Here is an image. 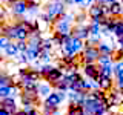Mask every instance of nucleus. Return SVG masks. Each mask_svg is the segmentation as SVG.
I'll use <instances>...</instances> for the list:
<instances>
[{"label":"nucleus","instance_id":"1","mask_svg":"<svg viewBox=\"0 0 123 115\" xmlns=\"http://www.w3.org/2000/svg\"><path fill=\"white\" fill-rule=\"evenodd\" d=\"M72 20H75V15L71 12H65L62 17L54 23V32L57 34H69L72 32Z\"/></svg>","mask_w":123,"mask_h":115},{"label":"nucleus","instance_id":"2","mask_svg":"<svg viewBox=\"0 0 123 115\" xmlns=\"http://www.w3.org/2000/svg\"><path fill=\"white\" fill-rule=\"evenodd\" d=\"M83 49H85V41L74 35L71 37V40L68 43L60 46V51L63 55H79L80 52H83Z\"/></svg>","mask_w":123,"mask_h":115},{"label":"nucleus","instance_id":"3","mask_svg":"<svg viewBox=\"0 0 123 115\" xmlns=\"http://www.w3.org/2000/svg\"><path fill=\"white\" fill-rule=\"evenodd\" d=\"M102 55L98 51V46L97 45H91L89 41H85V49L82 52V63L83 64H88V63H97L98 57Z\"/></svg>","mask_w":123,"mask_h":115},{"label":"nucleus","instance_id":"4","mask_svg":"<svg viewBox=\"0 0 123 115\" xmlns=\"http://www.w3.org/2000/svg\"><path fill=\"white\" fill-rule=\"evenodd\" d=\"M65 5L66 3L65 2H59V0H54V2L48 3V6H46V12H48L54 20H59V18L66 12V9H65Z\"/></svg>","mask_w":123,"mask_h":115},{"label":"nucleus","instance_id":"5","mask_svg":"<svg viewBox=\"0 0 123 115\" xmlns=\"http://www.w3.org/2000/svg\"><path fill=\"white\" fill-rule=\"evenodd\" d=\"M11 12L15 17H22V15L28 14V0H17L11 5Z\"/></svg>","mask_w":123,"mask_h":115},{"label":"nucleus","instance_id":"6","mask_svg":"<svg viewBox=\"0 0 123 115\" xmlns=\"http://www.w3.org/2000/svg\"><path fill=\"white\" fill-rule=\"evenodd\" d=\"M65 97H66L65 92H62V91H52L51 94L45 98V103H46V104H51L54 107H59L60 103L65 100Z\"/></svg>","mask_w":123,"mask_h":115},{"label":"nucleus","instance_id":"7","mask_svg":"<svg viewBox=\"0 0 123 115\" xmlns=\"http://www.w3.org/2000/svg\"><path fill=\"white\" fill-rule=\"evenodd\" d=\"M72 35L80 38V40L86 41L88 38H89L91 32H89V25H85V23H79V25L75 26L74 29H72Z\"/></svg>","mask_w":123,"mask_h":115},{"label":"nucleus","instance_id":"8","mask_svg":"<svg viewBox=\"0 0 123 115\" xmlns=\"http://www.w3.org/2000/svg\"><path fill=\"white\" fill-rule=\"evenodd\" d=\"M83 75L86 78H91V80H95L97 77L100 75V66L97 63H88V64H83Z\"/></svg>","mask_w":123,"mask_h":115},{"label":"nucleus","instance_id":"9","mask_svg":"<svg viewBox=\"0 0 123 115\" xmlns=\"http://www.w3.org/2000/svg\"><path fill=\"white\" fill-rule=\"evenodd\" d=\"M88 15L91 17V20L98 18V17H105V5L94 3V5L89 6V9H88Z\"/></svg>","mask_w":123,"mask_h":115},{"label":"nucleus","instance_id":"10","mask_svg":"<svg viewBox=\"0 0 123 115\" xmlns=\"http://www.w3.org/2000/svg\"><path fill=\"white\" fill-rule=\"evenodd\" d=\"M0 106L2 107H5V109L9 112L11 115H14L15 112H17V104H15V100L12 97H6V98H3L2 101H0Z\"/></svg>","mask_w":123,"mask_h":115},{"label":"nucleus","instance_id":"11","mask_svg":"<svg viewBox=\"0 0 123 115\" xmlns=\"http://www.w3.org/2000/svg\"><path fill=\"white\" fill-rule=\"evenodd\" d=\"M95 80H97V81L100 83V89H102V91L109 92V91H112V89H114V80H112V78H109V77L98 75Z\"/></svg>","mask_w":123,"mask_h":115},{"label":"nucleus","instance_id":"12","mask_svg":"<svg viewBox=\"0 0 123 115\" xmlns=\"http://www.w3.org/2000/svg\"><path fill=\"white\" fill-rule=\"evenodd\" d=\"M63 69H62V68H59V66H57V68H54L52 69V71L51 72H49V74L48 75H46V81H48V83H55V81H59V80H62V78H63Z\"/></svg>","mask_w":123,"mask_h":115},{"label":"nucleus","instance_id":"13","mask_svg":"<svg viewBox=\"0 0 123 115\" xmlns=\"http://www.w3.org/2000/svg\"><path fill=\"white\" fill-rule=\"evenodd\" d=\"M17 32H18V26L15 25H3V34L6 37H9L11 40H17Z\"/></svg>","mask_w":123,"mask_h":115},{"label":"nucleus","instance_id":"14","mask_svg":"<svg viewBox=\"0 0 123 115\" xmlns=\"http://www.w3.org/2000/svg\"><path fill=\"white\" fill-rule=\"evenodd\" d=\"M97 46H98V51H100V54H102V55H112V54H114L112 45L106 43V41H100Z\"/></svg>","mask_w":123,"mask_h":115},{"label":"nucleus","instance_id":"15","mask_svg":"<svg viewBox=\"0 0 123 115\" xmlns=\"http://www.w3.org/2000/svg\"><path fill=\"white\" fill-rule=\"evenodd\" d=\"M5 54H6V57H9V58H15V57L20 54V51H18V48H17V43H11L5 49Z\"/></svg>","mask_w":123,"mask_h":115},{"label":"nucleus","instance_id":"16","mask_svg":"<svg viewBox=\"0 0 123 115\" xmlns=\"http://www.w3.org/2000/svg\"><path fill=\"white\" fill-rule=\"evenodd\" d=\"M109 9H111V14H112V15H122V12H123V3L120 2V0H117V2H114V3L109 5Z\"/></svg>","mask_w":123,"mask_h":115},{"label":"nucleus","instance_id":"17","mask_svg":"<svg viewBox=\"0 0 123 115\" xmlns=\"http://www.w3.org/2000/svg\"><path fill=\"white\" fill-rule=\"evenodd\" d=\"M52 92V84L51 83H45V84H38V95L42 97H48L49 94Z\"/></svg>","mask_w":123,"mask_h":115},{"label":"nucleus","instance_id":"18","mask_svg":"<svg viewBox=\"0 0 123 115\" xmlns=\"http://www.w3.org/2000/svg\"><path fill=\"white\" fill-rule=\"evenodd\" d=\"M100 75L103 77H114V64H106V66H100Z\"/></svg>","mask_w":123,"mask_h":115},{"label":"nucleus","instance_id":"19","mask_svg":"<svg viewBox=\"0 0 123 115\" xmlns=\"http://www.w3.org/2000/svg\"><path fill=\"white\" fill-rule=\"evenodd\" d=\"M112 61H114L112 55H100L97 60V64L98 66H106V64H114Z\"/></svg>","mask_w":123,"mask_h":115},{"label":"nucleus","instance_id":"20","mask_svg":"<svg viewBox=\"0 0 123 115\" xmlns=\"http://www.w3.org/2000/svg\"><path fill=\"white\" fill-rule=\"evenodd\" d=\"M52 69H54V66H51L49 63H45L42 68H37V71H38V74L42 75V78H46V75H48Z\"/></svg>","mask_w":123,"mask_h":115},{"label":"nucleus","instance_id":"21","mask_svg":"<svg viewBox=\"0 0 123 115\" xmlns=\"http://www.w3.org/2000/svg\"><path fill=\"white\" fill-rule=\"evenodd\" d=\"M89 32H91V35H102V25L92 22L89 25Z\"/></svg>","mask_w":123,"mask_h":115},{"label":"nucleus","instance_id":"22","mask_svg":"<svg viewBox=\"0 0 123 115\" xmlns=\"http://www.w3.org/2000/svg\"><path fill=\"white\" fill-rule=\"evenodd\" d=\"M28 12L32 15L38 14V2L37 0H28Z\"/></svg>","mask_w":123,"mask_h":115},{"label":"nucleus","instance_id":"23","mask_svg":"<svg viewBox=\"0 0 123 115\" xmlns=\"http://www.w3.org/2000/svg\"><path fill=\"white\" fill-rule=\"evenodd\" d=\"M6 84H14V78L8 74L0 72V86H6Z\"/></svg>","mask_w":123,"mask_h":115},{"label":"nucleus","instance_id":"24","mask_svg":"<svg viewBox=\"0 0 123 115\" xmlns=\"http://www.w3.org/2000/svg\"><path fill=\"white\" fill-rule=\"evenodd\" d=\"M52 87H54V89H57V91H62V92L69 91V86L63 81V78L59 80V81H55V83H52Z\"/></svg>","mask_w":123,"mask_h":115},{"label":"nucleus","instance_id":"25","mask_svg":"<svg viewBox=\"0 0 123 115\" xmlns=\"http://www.w3.org/2000/svg\"><path fill=\"white\" fill-rule=\"evenodd\" d=\"M40 52L42 51H36V49H28L26 54L29 57V61H38L40 60Z\"/></svg>","mask_w":123,"mask_h":115},{"label":"nucleus","instance_id":"26","mask_svg":"<svg viewBox=\"0 0 123 115\" xmlns=\"http://www.w3.org/2000/svg\"><path fill=\"white\" fill-rule=\"evenodd\" d=\"M114 77H123V60L115 61L114 64Z\"/></svg>","mask_w":123,"mask_h":115},{"label":"nucleus","instance_id":"27","mask_svg":"<svg viewBox=\"0 0 123 115\" xmlns=\"http://www.w3.org/2000/svg\"><path fill=\"white\" fill-rule=\"evenodd\" d=\"M52 48H54L52 38H43V41H42V49H45V51H51V52H52Z\"/></svg>","mask_w":123,"mask_h":115},{"label":"nucleus","instance_id":"28","mask_svg":"<svg viewBox=\"0 0 123 115\" xmlns=\"http://www.w3.org/2000/svg\"><path fill=\"white\" fill-rule=\"evenodd\" d=\"M11 43H12V41H11L9 37H6L5 34H2V35H0V48H2L3 51H5V49H6Z\"/></svg>","mask_w":123,"mask_h":115},{"label":"nucleus","instance_id":"29","mask_svg":"<svg viewBox=\"0 0 123 115\" xmlns=\"http://www.w3.org/2000/svg\"><path fill=\"white\" fill-rule=\"evenodd\" d=\"M14 60L17 61V63H20V64H23V63L26 64V63L29 61V57H28V54H26V52H20V54H18V55L15 57Z\"/></svg>","mask_w":123,"mask_h":115},{"label":"nucleus","instance_id":"30","mask_svg":"<svg viewBox=\"0 0 123 115\" xmlns=\"http://www.w3.org/2000/svg\"><path fill=\"white\" fill-rule=\"evenodd\" d=\"M57 109H59V107H54V106H51V104H46V103H43V107H42V114H49V115H52Z\"/></svg>","mask_w":123,"mask_h":115},{"label":"nucleus","instance_id":"31","mask_svg":"<svg viewBox=\"0 0 123 115\" xmlns=\"http://www.w3.org/2000/svg\"><path fill=\"white\" fill-rule=\"evenodd\" d=\"M80 84H82V91H85V92H89V91H92V80L89 78V81L88 80H82L80 81Z\"/></svg>","mask_w":123,"mask_h":115},{"label":"nucleus","instance_id":"32","mask_svg":"<svg viewBox=\"0 0 123 115\" xmlns=\"http://www.w3.org/2000/svg\"><path fill=\"white\" fill-rule=\"evenodd\" d=\"M112 58H114L115 61H122V60H123V46H122V48H117V49L114 51Z\"/></svg>","mask_w":123,"mask_h":115},{"label":"nucleus","instance_id":"33","mask_svg":"<svg viewBox=\"0 0 123 115\" xmlns=\"http://www.w3.org/2000/svg\"><path fill=\"white\" fill-rule=\"evenodd\" d=\"M17 48L20 52L28 51V40H17Z\"/></svg>","mask_w":123,"mask_h":115},{"label":"nucleus","instance_id":"34","mask_svg":"<svg viewBox=\"0 0 123 115\" xmlns=\"http://www.w3.org/2000/svg\"><path fill=\"white\" fill-rule=\"evenodd\" d=\"M114 35L115 37H122L123 35V22L118 23L117 26H114Z\"/></svg>","mask_w":123,"mask_h":115},{"label":"nucleus","instance_id":"35","mask_svg":"<svg viewBox=\"0 0 123 115\" xmlns=\"http://www.w3.org/2000/svg\"><path fill=\"white\" fill-rule=\"evenodd\" d=\"M100 38H102V35H89L88 41H89L91 45H98L100 43Z\"/></svg>","mask_w":123,"mask_h":115},{"label":"nucleus","instance_id":"36","mask_svg":"<svg viewBox=\"0 0 123 115\" xmlns=\"http://www.w3.org/2000/svg\"><path fill=\"white\" fill-rule=\"evenodd\" d=\"M69 91H82V84H80V81L72 83L71 86H69Z\"/></svg>","mask_w":123,"mask_h":115},{"label":"nucleus","instance_id":"37","mask_svg":"<svg viewBox=\"0 0 123 115\" xmlns=\"http://www.w3.org/2000/svg\"><path fill=\"white\" fill-rule=\"evenodd\" d=\"M5 17H6V9H5V6L0 3V22H2Z\"/></svg>","mask_w":123,"mask_h":115},{"label":"nucleus","instance_id":"38","mask_svg":"<svg viewBox=\"0 0 123 115\" xmlns=\"http://www.w3.org/2000/svg\"><path fill=\"white\" fill-rule=\"evenodd\" d=\"M117 2V0H97V3H100V5H105V6H109L111 3Z\"/></svg>","mask_w":123,"mask_h":115},{"label":"nucleus","instance_id":"39","mask_svg":"<svg viewBox=\"0 0 123 115\" xmlns=\"http://www.w3.org/2000/svg\"><path fill=\"white\" fill-rule=\"evenodd\" d=\"M94 3H97V0H83V5H85V6H88V8L92 6Z\"/></svg>","mask_w":123,"mask_h":115},{"label":"nucleus","instance_id":"40","mask_svg":"<svg viewBox=\"0 0 123 115\" xmlns=\"http://www.w3.org/2000/svg\"><path fill=\"white\" fill-rule=\"evenodd\" d=\"M83 20H85V14L75 15V22H77V23H83Z\"/></svg>","mask_w":123,"mask_h":115},{"label":"nucleus","instance_id":"41","mask_svg":"<svg viewBox=\"0 0 123 115\" xmlns=\"http://www.w3.org/2000/svg\"><path fill=\"white\" fill-rule=\"evenodd\" d=\"M28 115H42L40 112H38V110L36 109V107H32V109H31L29 110V112H28Z\"/></svg>","mask_w":123,"mask_h":115},{"label":"nucleus","instance_id":"42","mask_svg":"<svg viewBox=\"0 0 123 115\" xmlns=\"http://www.w3.org/2000/svg\"><path fill=\"white\" fill-rule=\"evenodd\" d=\"M0 115H11V114L8 112V110L5 109V107H2V106H0Z\"/></svg>","mask_w":123,"mask_h":115},{"label":"nucleus","instance_id":"43","mask_svg":"<svg viewBox=\"0 0 123 115\" xmlns=\"http://www.w3.org/2000/svg\"><path fill=\"white\" fill-rule=\"evenodd\" d=\"M14 115H28V112H26V110H23V109H20V110H17Z\"/></svg>","mask_w":123,"mask_h":115},{"label":"nucleus","instance_id":"44","mask_svg":"<svg viewBox=\"0 0 123 115\" xmlns=\"http://www.w3.org/2000/svg\"><path fill=\"white\" fill-rule=\"evenodd\" d=\"M72 5H83V0H72Z\"/></svg>","mask_w":123,"mask_h":115},{"label":"nucleus","instance_id":"45","mask_svg":"<svg viewBox=\"0 0 123 115\" xmlns=\"http://www.w3.org/2000/svg\"><path fill=\"white\" fill-rule=\"evenodd\" d=\"M3 2H5V3H8V5H9V6H11V5H12V3H14V2H17V0H3Z\"/></svg>","mask_w":123,"mask_h":115},{"label":"nucleus","instance_id":"46","mask_svg":"<svg viewBox=\"0 0 123 115\" xmlns=\"http://www.w3.org/2000/svg\"><path fill=\"white\" fill-rule=\"evenodd\" d=\"M2 34H3V23L0 22V35H2Z\"/></svg>","mask_w":123,"mask_h":115},{"label":"nucleus","instance_id":"47","mask_svg":"<svg viewBox=\"0 0 123 115\" xmlns=\"http://www.w3.org/2000/svg\"><path fill=\"white\" fill-rule=\"evenodd\" d=\"M86 115H95V114H86Z\"/></svg>","mask_w":123,"mask_h":115},{"label":"nucleus","instance_id":"48","mask_svg":"<svg viewBox=\"0 0 123 115\" xmlns=\"http://www.w3.org/2000/svg\"><path fill=\"white\" fill-rule=\"evenodd\" d=\"M0 55H2V48H0Z\"/></svg>","mask_w":123,"mask_h":115},{"label":"nucleus","instance_id":"49","mask_svg":"<svg viewBox=\"0 0 123 115\" xmlns=\"http://www.w3.org/2000/svg\"><path fill=\"white\" fill-rule=\"evenodd\" d=\"M42 115H49V114H42Z\"/></svg>","mask_w":123,"mask_h":115},{"label":"nucleus","instance_id":"50","mask_svg":"<svg viewBox=\"0 0 123 115\" xmlns=\"http://www.w3.org/2000/svg\"><path fill=\"white\" fill-rule=\"evenodd\" d=\"M115 115H123V114H115Z\"/></svg>","mask_w":123,"mask_h":115},{"label":"nucleus","instance_id":"51","mask_svg":"<svg viewBox=\"0 0 123 115\" xmlns=\"http://www.w3.org/2000/svg\"><path fill=\"white\" fill-rule=\"evenodd\" d=\"M59 2H65V0H59Z\"/></svg>","mask_w":123,"mask_h":115},{"label":"nucleus","instance_id":"52","mask_svg":"<svg viewBox=\"0 0 123 115\" xmlns=\"http://www.w3.org/2000/svg\"><path fill=\"white\" fill-rule=\"evenodd\" d=\"M120 2H122V3H123V0H120Z\"/></svg>","mask_w":123,"mask_h":115},{"label":"nucleus","instance_id":"53","mask_svg":"<svg viewBox=\"0 0 123 115\" xmlns=\"http://www.w3.org/2000/svg\"><path fill=\"white\" fill-rule=\"evenodd\" d=\"M37 2H38V0H37Z\"/></svg>","mask_w":123,"mask_h":115}]
</instances>
